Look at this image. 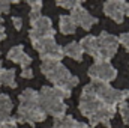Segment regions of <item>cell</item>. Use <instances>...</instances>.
I'll return each instance as SVG.
<instances>
[{
  "label": "cell",
  "instance_id": "1",
  "mask_svg": "<svg viewBox=\"0 0 129 128\" xmlns=\"http://www.w3.org/2000/svg\"><path fill=\"white\" fill-rule=\"evenodd\" d=\"M41 71L48 78V81L53 83L54 88L63 92L66 98L71 96L72 89L80 83V78L77 75H72L62 62H42Z\"/></svg>",
  "mask_w": 129,
  "mask_h": 128
},
{
  "label": "cell",
  "instance_id": "8",
  "mask_svg": "<svg viewBox=\"0 0 129 128\" xmlns=\"http://www.w3.org/2000/svg\"><path fill=\"white\" fill-rule=\"evenodd\" d=\"M78 107H80L81 115L84 118H87V119L92 118L98 110H101L104 107V104L96 98L92 86H90V83L87 86H84V89L81 92V96H80V105Z\"/></svg>",
  "mask_w": 129,
  "mask_h": 128
},
{
  "label": "cell",
  "instance_id": "15",
  "mask_svg": "<svg viewBox=\"0 0 129 128\" xmlns=\"http://www.w3.org/2000/svg\"><path fill=\"white\" fill-rule=\"evenodd\" d=\"M53 128H89V125L86 122L75 121L72 116H63V118L54 119Z\"/></svg>",
  "mask_w": 129,
  "mask_h": 128
},
{
  "label": "cell",
  "instance_id": "25",
  "mask_svg": "<svg viewBox=\"0 0 129 128\" xmlns=\"http://www.w3.org/2000/svg\"><path fill=\"white\" fill-rule=\"evenodd\" d=\"M12 24H14V27H15L17 30H21V27H23V20H21L20 17H12Z\"/></svg>",
  "mask_w": 129,
  "mask_h": 128
},
{
  "label": "cell",
  "instance_id": "14",
  "mask_svg": "<svg viewBox=\"0 0 129 128\" xmlns=\"http://www.w3.org/2000/svg\"><path fill=\"white\" fill-rule=\"evenodd\" d=\"M14 104L9 95L6 94H0V124H6L12 119L11 113H12Z\"/></svg>",
  "mask_w": 129,
  "mask_h": 128
},
{
  "label": "cell",
  "instance_id": "30",
  "mask_svg": "<svg viewBox=\"0 0 129 128\" xmlns=\"http://www.w3.org/2000/svg\"><path fill=\"white\" fill-rule=\"evenodd\" d=\"M0 53H2V50H0Z\"/></svg>",
  "mask_w": 129,
  "mask_h": 128
},
{
  "label": "cell",
  "instance_id": "21",
  "mask_svg": "<svg viewBox=\"0 0 129 128\" xmlns=\"http://www.w3.org/2000/svg\"><path fill=\"white\" fill-rule=\"evenodd\" d=\"M117 107H119V113H120V116H122L123 122H125L126 125H129V104L125 101V102L119 104Z\"/></svg>",
  "mask_w": 129,
  "mask_h": 128
},
{
  "label": "cell",
  "instance_id": "24",
  "mask_svg": "<svg viewBox=\"0 0 129 128\" xmlns=\"http://www.w3.org/2000/svg\"><path fill=\"white\" fill-rule=\"evenodd\" d=\"M9 11H11V2H8V0H0V15L9 14Z\"/></svg>",
  "mask_w": 129,
  "mask_h": 128
},
{
  "label": "cell",
  "instance_id": "9",
  "mask_svg": "<svg viewBox=\"0 0 129 128\" xmlns=\"http://www.w3.org/2000/svg\"><path fill=\"white\" fill-rule=\"evenodd\" d=\"M32 26V29H30V32H29V36H30V42H32V45H35L36 42H39V41H42V39H47V38H54V35H56V30H54V27H53V23H51V20L48 18V17H41V18H38L35 23L30 24Z\"/></svg>",
  "mask_w": 129,
  "mask_h": 128
},
{
  "label": "cell",
  "instance_id": "2",
  "mask_svg": "<svg viewBox=\"0 0 129 128\" xmlns=\"http://www.w3.org/2000/svg\"><path fill=\"white\" fill-rule=\"evenodd\" d=\"M47 119V115L39 107L38 91L35 89H24L20 94V105L17 110V122H26L35 127L38 122H44Z\"/></svg>",
  "mask_w": 129,
  "mask_h": 128
},
{
  "label": "cell",
  "instance_id": "28",
  "mask_svg": "<svg viewBox=\"0 0 129 128\" xmlns=\"http://www.w3.org/2000/svg\"><path fill=\"white\" fill-rule=\"evenodd\" d=\"M2 69H3V68H2V60H0V71H2Z\"/></svg>",
  "mask_w": 129,
  "mask_h": 128
},
{
  "label": "cell",
  "instance_id": "16",
  "mask_svg": "<svg viewBox=\"0 0 129 128\" xmlns=\"http://www.w3.org/2000/svg\"><path fill=\"white\" fill-rule=\"evenodd\" d=\"M78 44H80V47L83 48V51H84V53H87L90 57H93V59H95V56H96V48H98L96 36H93V35L84 36Z\"/></svg>",
  "mask_w": 129,
  "mask_h": 128
},
{
  "label": "cell",
  "instance_id": "13",
  "mask_svg": "<svg viewBox=\"0 0 129 128\" xmlns=\"http://www.w3.org/2000/svg\"><path fill=\"white\" fill-rule=\"evenodd\" d=\"M8 60L11 62H15L18 63L23 69L24 68H30V63H32V57L24 51V47L23 45H15L12 47L9 51H8Z\"/></svg>",
  "mask_w": 129,
  "mask_h": 128
},
{
  "label": "cell",
  "instance_id": "17",
  "mask_svg": "<svg viewBox=\"0 0 129 128\" xmlns=\"http://www.w3.org/2000/svg\"><path fill=\"white\" fill-rule=\"evenodd\" d=\"M63 54L71 57V59H74V60H77V62H81L83 56H84V51L80 47V44L77 41H74V42H69L66 47H63Z\"/></svg>",
  "mask_w": 129,
  "mask_h": 128
},
{
  "label": "cell",
  "instance_id": "3",
  "mask_svg": "<svg viewBox=\"0 0 129 128\" xmlns=\"http://www.w3.org/2000/svg\"><path fill=\"white\" fill-rule=\"evenodd\" d=\"M64 94L54 86H44L38 92L39 107L44 110V113L48 116H53L54 119L66 116V104H64Z\"/></svg>",
  "mask_w": 129,
  "mask_h": 128
},
{
  "label": "cell",
  "instance_id": "22",
  "mask_svg": "<svg viewBox=\"0 0 129 128\" xmlns=\"http://www.w3.org/2000/svg\"><path fill=\"white\" fill-rule=\"evenodd\" d=\"M56 5H57V6H60V8H64V9L72 11L74 8L80 6V5H81V2H80V0H72V2H57Z\"/></svg>",
  "mask_w": 129,
  "mask_h": 128
},
{
  "label": "cell",
  "instance_id": "27",
  "mask_svg": "<svg viewBox=\"0 0 129 128\" xmlns=\"http://www.w3.org/2000/svg\"><path fill=\"white\" fill-rule=\"evenodd\" d=\"M5 38H6V29H5L3 20H2V15H0V41H3Z\"/></svg>",
  "mask_w": 129,
  "mask_h": 128
},
{
  "label": "cell",
  "instance_id": "12",
  "mask_svg": "<svg viewBox=\"0 0 129 128\" xmlns=\"http://www.w3.org/2000/svg\"><path fill=\"white\" fill-rule=\"evenodd\" d=\"M116 110H117V109H114V107L104 105L101 110H98L92 118H89V122H87L89 128L96 127V125H99V124H102V125H105V127H110V125H111V124H110V121L114 118Z\"/></svg>",
  "mask_w": 129,
  "mask_h": 128
},
{
  "label": "cell",
  "instance_id": "31",
  "mask_svg": "<svg viewBox=\"0 0 129 128\" xmlns=\"http://www.w3.org/2000/svg\"><path fill=\"white\" fill-rule=\"evenodd\" d=\"M0 127H2V124H0Z\"/></svg>",
  "mask_w": 129,
  "mask_h": 128
},
{
  "label": "cell",
  "instance_id": "18",
  "mask_svg": "<svg viewBox=\"0 0 129 128\" xmlns=\"http://www.w3.org/2000/svg\"><path fill=\"white\" fill-rule=\"evenodd\" d=\"M59 29L63 35H74L77 32V24L69 15H60L59 18Z\"/></svg>",
  "mask_w": 129,
  "mask_h": 128
},
{
  "label": "cell",
  "instance_id": "6",
  "mask_svg": "<svg viewBox=\"0 0 129 128\" xmlns=\"http://www.w3.org/2000/svg\"><path fill=\"white\" fill-rule=\"evenodd\" d=\"M33 48L39 53L42 62H62L64 57L63 47H60L54 38H47L33 45Z\"/></svg>",
  "mask_w": 129,
  "mask_h": 128
},
{
  "label": "cell",
  "instance_id": "11",
  "mask_svg": "<svg viewBox=\"0 0 129 128\" xmlns=\"http://www.w3.org/2000/svg\"><path fill=\"white\" fill-rule=\"evenodd\" d=\"M69 17L74 20V23L77 24V27L80 26V27L84 29V30H90V29L98 23L96 17H93V15H92L87 9H84L81 5L77 6V8H74V9L71 11Z\"/></svg>",
  "mask_w": 129,
  "mask_h": 128
},
{
  "label": "cell",
  "instance_id": "5",
  "mask_svg": "<svg viewBox=\"0 0 129 128\" xmlns=\"http://www.w3.org/2000/svg\"><path fill=\"white\" fill-rule=\"evenodd\" d=\"M96 39L98 48L95 62H110L119 50V38L108 32H101V35L96 36Z\"/></svg>",
  "mask_w": 129,
  "mask_h": 128
},
{
  "label": "cell",
  "instance_id": "23",
  "mask_svg": "<svg viewBox=\"0 0 129 128\" xmlns=\"http://www.w3.org/2000/svg\"><path fill=\"white\" fill-rule=\"evenodd\" d=\"M117 38H119V44H122V45L126 48V51H129V32L122 33V35H119Z\"/></svg>",
  "mask_w": 129,
  "mask_h": 128
},
{
  "label": "cell",
  "instance_id": "10",
  "mask_svg": "<svg viewBox=\"0 0 129 128\" xmlns=\"http://www.w3.org/2000/svg\"><path fill=\"white\" fill-rule=\"evenodd\" d=\"M104 14L116 21L117 24H122L125 17L128 15V3L123 0H110L104 3Z\"/></svg>",
  "mask_w": 129,
  "mask_h": 128
},
{
  "label": "cell",
  "instance_id": "4",
  "mask_svg": "<svg viewBox=\"0 0 129 128\" xmlns=\"http://www.w3.org/2000/svg\"><path fill=\"white\" fill-rule=\"evenodd\" d=\"M90 86L98 99L108 107L117 109L119 104L125 102L129 98V89H114L111 84L96 83V81H90Z\"/></svg>",
  "mask_w": 129,
  "mask_h": 128
},
{
  "label": "cell",
  "instance_id": "20",
  "mask_svg": "<svg viewBox=\"0 0 129 128\" xmlns=\"http://www.w3.org/2000/svg\"><path fill=\"white\" fill-rule=\"evenodd\" d=\"M29 3V6H30V14H29V20H30V24L35 23L38 18H41L42 17V14H41V11H42V8H44V5H42V2H39V0H36V2H27Z\"/></svg>",
  "mask_w": 129,
  "mask_h": 128
},
{
  "label": "cell",
  "instance_id": "7",
  "mask_svg": "<svg viewBox=\"0 0 129 128\" xmlns=\"http://www.w3.org/2000/svg\"><path fill=\"white\" fill-rule=\"evenodd\" d=\"M87 75L92 78V81L110 84L117 78V69L111 62H95L87 69Z\"/></svg>",
  "mask_w": 129,
  "mask_h": 128
},
{
  "label": "cell",
  "instance_id": "29",
  "mask_svg": "<svg viewBox=\"0 0 129 128\" xmlns=\"http://www.w3.org/2000/svg\"><path fill=\"white\" fill-rule=\"evenodd\" d=\"M128 15H129V3H128Z\"/></svg>",
  "mask_w": 129,
  "mask_h": 128
},
{
  "label": "cell",
  "instance_id": "19",
  "mask_svg": "<svg viewBox=\"0 0 129 128\" xmlns=\"http://www.w3.org/2000/svg\"><path fill=\"white\" fill-rule=\"evenodd\" d=\"M0 86H9V88H17L15 81V69H2L0 71Z\"/></svg>",
  "mask_w": 129,
  "mask_h": 128
},
{
  "label": "cell",
  "instance_id": "26",
  "mask_svg": "<svg viewBox=\"0 0 129 128\" xmlns=\"http://www.w3.org/2000/svg\"><path fill=\"white\" fill-rule=\"evenodd\" d=\"M33 71H32V68H24L23 71H21V77L23 78H33Z\"/></svg>",
  "mask_w": 129,
  "mask_h": 128
}]
</instances>
